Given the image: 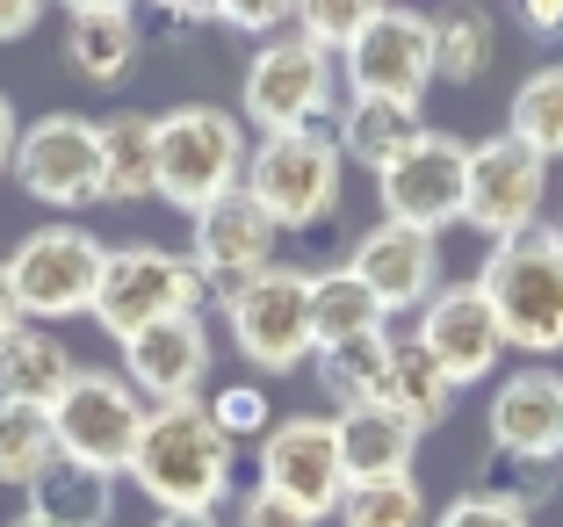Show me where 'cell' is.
<instances>
[{
  "mask_svg": "<svg viewBox=\"0 0 563 527\" xmlns=\"http://www.w3.org/2000/svg\"><path fill=\"white\" fill-rule=\"evenodd\" d=\"M232 433L210 405H152L131 448V477L159 513H217L232 498Z\"/></svg>",
  "mask_w": 563,
  "mask_h": 527,
  "instance_id": "obj_1",
  "label": "cell"
},
{
  "mask_svg": "<svg viewBox=\"0 0 563 527\" xmlns=\"http://www.w3.org/2000/svg\"><path fill=\"white\" fill-rule=\"evenodd\" d=\"M246 160H253V138L232 109L188 101V109L159 116V196L181 217H202L210 202L239 196L246 188Z\"/></svg>",
  "mask_w": 563,
  "mask_h": 527,
  "instance_id": "obj_2",
  "label": "cell"
},
{
  "mask_svg": "<svg viewBox=\"0 0 563 527\" xmlns=\"http://www.w3.org/2000/svg\"><path fill=\"white\" fill-rule=\"evenodd\" d=\"M477 289L492 297L498 332L520 354H563V246L556 231H520V239H498L477 267Z\"/></svg>",
  "mask_w": 563,
  "mask_h": 527,
  "instance_id": "obj_3",
  "label": "cell"
},
{
  "mask_svg": "<svg viewBox=\"0 0 563 527\" xmlns=\"http://www.w3.org/2000/svg\"><path fill=\"white\" fill-rule=\"evenodd\" d=\"M332 95H340V58L318 51L311 36L282 30V36H261V51L246 58V80H239V123H253L261 138L318 131V123L332 116Z\"/></svg>",
  "mask_w": 563,
  "mask_h": 527,
  "instance_id": "obj_4",
  "label": "cell"
},
{
  "mask_svg": "<svg viewBox=\"0 0 563 527\" xmlns=\"http://www.w3.org/2000/svg\"><path fill=\"white\" fill-rule=\"evenodd\" d=\"M347 152L325 131H282L261 138L246 160V196L275 217V231H318L332 224L340 196H347Z\"/></svg>",
  "mask_w": 563,
  "mask_h": 527,
  "instance_id": "obj_5",
  "label": "cell"
},
{
  "mask_svg": "<svg viewBox=\"0 0 563 527\" xmlns=\"http://www.w3.org/2000/svg\"><path fill=\"white\" fill-rule=\"evenodd\" d=\"M101 275H109V246L80 224H36L15 253H8V282L22 297L30 326H66V318H95Z\"/></svg>",
  "mask_w": 563,
  "mask_h": 527,
  "instance_id": "obj_6",
  "label": "cell"
},
{
  "mask_svg": "<svg viewBox=\"0 0 563 527\" xmlns=\"http://www.w3.org/2000/svg\"><path fill=\"white\" fill-rule=\"evenodd\" d=\"M224 326H232V347L261 376L303 369L318 354V340H311V267L275 261L267 275H253L246 289L224 297Z\"/></svg>",
  "mask_w": 563,
  "mask_h": 527,
  "instance_id": "obj_7",
  "label": "cell"
},
{
  "mask_svg": "<svg viewBox=\"0 0 563 527\" xmlns=\"http://www.w3.org/2000/svg\"><path fill=\"white\" fill-rule=\"evenodd\" d=\"M202 275L188 253H166V246H117L109 253V275H101V297H95V326L109 340H137L145 326H166V318H188L202 311Z\"/></svg>",
  "mask_w": 563,
  "mask_h": 527,
  "instance_id": "obj_8",
  "label": "cell"
},
{
  "mask_svg": "<svg viewBox=\"0 0 563 527\" xmlns=\"http://www.w3.org/2000/svg\"><path fill=\"white\" fill-rule=\"evenodd\" d=\"M145 397L123 369H80V376L58 391L51 405V433H58V455H80L95 470H131V448L145 433Z\"/></svg>",
  "mask_w": 563,
  "mask_h": 527,
  "instance_id": "obj_9",
  "label": "cell"
},
{
  "mask_svg": "<svg viewBox=\"0 0 563 527\" xmlns=\"http://www.w3.org/2000/svg\"><path fill=\"white\" fill-rule=\"evenodd\" d=\"M549 210V160L534 145H520L514 131L470 145V188H463V224L484 239H520V231H542Z\"/></svg>",
  "mask_w": 563,
  "mask_h": 527,
  "instance_id": "obj_10",
  "label": "cell"
},
{
  "mask_svg": "<svg viewBox=\"0 0 563 527\" xmlns=\"http://www.w3.org/2000/svg\"><path fill=\"white\" fill-rule=\"evenodd\" d=\"M340 73H347V95H362V101H405V109H419L427 87L441 80V66H433V15L390 0V8L340 51Z\"/></svg>",
  "mask_w": 563,
  "mask_h": 527,
  "instance_id": "obj_11",
  "label": "cell"
},
{
  "mask_svg": "<svg viewBox=\"0 0 563 527\" xmlns=\"http://www.w3.org/2000/svg\"><path fill=\"white\" fill-rule=\"evenodd\" d=\"M8 174L44 210L101 202V123H87V116H36V123H22V145Z\"/></svg>",
  "mask_w": 563,
  "mask_h": 527,
  "instance_id": "obj_12",
  "label": "cell"
},
{
  "mask_svg": "<svg viewBox=\"0 0 563 527\" xmlns=\"http://www.w3.org/2000/svg\"><path fill=\"white\" fill-rule=\"evenodd\" d=\"M463 188H470V138H455V131H427L412 152H398L376 174L383 217L412 224V231H433V239L448 224H463Z\"/></svg>",
  "mask_w": 563,
  "mask_h": 527,
  "instance_id": "obj_13",
  "label": "cell"
},
{
  "mask_svg": "<svg viewBox=\"0 0 563 527\" xmlns=\"http://www.w3.org/2000/svg\"><path fill=\"white\" fill-rule=\"evenodd\" d=\"M261 492L289 498V506L311 513V520L340 513L347 462H340V433H332L325 413H289L261 433Z\"/></svg>",
  "mask_w": 563,
  "mask_h": 527,
  "instance_id": "obj_14",
  "label": "cell"
},
{
  "mask_svg": "<svg viewBox=\"0 0 563 527\" xmlns=\"http://www.w3.org/2000/svg\"><path fill=\"white\" fill-rule=\"evenodd\" d=\"M412 340L448 369L455 391L492 383L498 362H506V332H498V311H492V297H484L477 282H441L427 297V311H419Z\"/></svg>",
  "mask_w": 563,
  "mask_h": 527,
  "instance_id": "obj_15",
  "label": "cell"
},
{
  "mask_svg": "<svg viewBox=\"0 0 563 527\" xmlns=\"http://www.w3.org/2000/svg\"><path fill=\"white\" fill-rule=\"evenodd\" d=\"M275 253H282V231L246 188L224 196V202H210V210L196 217V239H188V261H196L202 289H210L217 304L232 297V289H246L253 275H267Z\"/></svg>",
  "mask_w": 563,
  "mask_h": 527,
  "instance_id": "obj_16",
  "label": "cell"
},
{
  "mask_svg": "<svg viewBox=\"0 0 563 527\" xmlns=\"http://www.w3.org/2000/svg\"><path fill=\"white\" fill-rule=\"evenodd\" d=\"M210 326L202 311L166 318V326H145L137 340H123V376L137 383L145 405H202V383H210Z\"/></svg>",
  "mask_w": 563,
  "mask_h": 527,
  "instance_id": "obj_17",
  "label": "cell"
},
{
  "mask_svg": "<svg viewBox=\"0 0 563 527\" xmlns=\"http://www.w3.org/2000/svg\"><path fill=\"white\" fill-rule=\"evenodd\" d=\"M484 433H492L498 455L556 462L563 455V376H556V369H542V362L498 376L492 405H484Z\"/></svg>",
  "mask_w": 563,
  "mask_h": 527,
  "instance_id": "obj_18",
  "label": "cell"
},
{
  "mask_svg": "<svg viewBox=\"0 0 563 527\" xmlns=\"http://www.w3.org/2000/svg\"><path fill=\"white\" fill-rule=\"evenodd\" d=\"M347 267L368 282V289H376V304L390 318H398V311H427V297L441 289V239L383 217L362 246L347 253Z\"/></svg>",
  "mask_w": 563,
  "mask_h": 527,
  "instance_id": "obj_19",
  "label": "cell"
},
{
  "mask_svg": "<svg viewBox=\"0 0 563 527\" xmlns=\"http://www.w3.org/2000/svg\"><path fill=\"white\" fill-rule=\"evenodd\" d=\"M36 527H109L117 520V470H95L80 455H51L44 477L30 484V513Z\"/></svg>",
  "mask_w": 563,
  "mask_h": 527,
  "instance_id": "obj_20",
  "label": "cell"
},
{
  "mask_svg": "<svg viewBox=\"0 0 563 527\" xmlns=\"http://www.w3.org/2000/svg\"><path fill=\"white\" fill-rule=\"evenodd\" d=\"M332 433H340V462H347V484L368 477H412L419 455V427L390 405H347L332 413Z\"/></svg>",
  "mask_w": 563,
  "mask_h": 527,
  "instance_id": "obj_21",
  "label": "cell"
},
{
  "mask_svg": "<svg viewBox=\"0 0 563 527\" xmlns=\"http://www.w3.org/2000/svg\"><path fill=\"white\" fill-rule=\"evenodd\" d=\"M73 376H80V362H73V347L51 326H30V318H22V326L0 340V405H36V413H51Z\"/></svg>",
  "mask_w": 563,
  "mask_h": 527,
  "instance_id": "obj_22",
  "label": "cell"
},
{
  "mask_svg": "<svg viewBox=\"0 0 563 527\" xmlns=\"http://www.w3.org/2000/svg\"><path fill=\"white\" fill-rule=\"evenodd\" d=\"M137 51H145V30H137L131 8L66 22V66H73V80H87V87H123L131 66H137Z\"/></svg>",
  "mask_w": 563,
  "mask_h": 527,
  "instance_id": "obj_23",
  "label": "cell"
},
{
  "mask_svg": "<svg viewBox=\"0 0 563 527\" xmlns=\"http://www.w3.org/2000/svg\"><path fill=\"white\" fill-rule=\"evenodd\" d=\"M159 196V116H109L101 123V202Z\"/></svg>",
  "mask_w": 563,
  "mask_h": 527,
  "instance_id": "obj_24",
  "label": "cell"
},
{
  "mask_svg": "<svg viewBox=\"0 0 563 527\" xmlns=\"http://www.w3.org/2000/svg\"><path fill=\"white\" fill-rule=\"evenodd\" d=\"M376 332H390V311L376 304V289H368L354 267H325V275H311V340L318 347L376 340Z\"/></svg>",
  "mask_w": 563,
  "mask_h": 527,
  "instance_id": "obj_25",
  "label": "cell"
},
{
  "mask_svg": "<svg viewBox=\"0 0 563 527\" xmlns=\"http://www.w3.org/2000/svg\"><path fill=\"white\" fill-rule=\"evenodd\" d=\"M383 405L390 413H405L419 433L448 427V413H455V383H448V369L433 362L427 347L405 332V340H390V376H383Z\"/></svg>",
  "mask_w": 563,
  "mask_h": 527,
  "instance_id": "obj_26",
  "label": "cell"
},
{
  "mask_svg": "<svg viewBox=\"0 0 563 527\" xmlns=\"http://www.w3.org/2000/svg\"><path fill=\"white\" fill-rule=\"evenodd\" d=\"M419 138H427V116H419V109H405V101H362V95H347V116H340V152H347V166L383 174V166L398 160V152H412Z\"/></svg>",
  "mask_w": 563,
  "mask_h": 527,
  "instance_id": "obj_27",
  "label": "cell"
},
{
  "mask_svg": "<svg viewBox=\"0 0 563 527\" xmlns=\"http://www.w3.org/2000/svg\"><path fill=\"white\" fill-rule=\"evenodd\" d=\"M498 58V22L492 8L477 0H448L441 15H433V66H441L448 87H477Z\"/></svg>",
  "mask_w": 563,
  "mask_h": 527,
  "instance_id": "obj_28",
  "label": "cell"
},
{
  "mask_svg": "<svg viewBox=\"0 0 563 527\" xmlns=\"http://www.w3.org/2000/svg\"><path fill=\"white\" fill-rule=\"evenodd\" d=\"M311 369H318V391L332 397V413H347V405H383L390 332H376V340H347V347H318Z\"/></svg>",
  "mask_w": 563,
  "mask_h": 527,
  "instance_id": "obj_29",
  "label": "cell"
},
{
  "mask_svg": "<svg viewBox=\"0 0 563 527\" xmlns=\"http://www.w3.org/2000/svg\"><path fill=\"white\" fill-rule=\"evenodd\" d=\"M506 131H514L520 145H534L549 166L563 160V58H556V66H534L528 80H520L514 116H506Z\"/></svg>",
  "mask_w": 563,
  "mask_h": 527,
  "instance_id": "obj_30",
  "label": "cell"
},
{
  "mask_svg": "<svg viewBox=\"0 0 563 527\" xmlns=\"http://www.w3.org/2000/svg\"><path fill=\"white\" fill-rule=\"evenodd\" d=\"M340 527H433L419 477H368L340 492Z\"/></svg>",
  "mask_w": 563,
  "mask_h": 527,
  "instance_id": "obj_31",
  "label": "cell"
},
{
  "mask_svg": "<svg viewBox=\"0 0 563 527\" xmlns=\"http://www.w3.org/2000/svg\"><path fill=\"white\" fill-rule=\"evenodd\" d=\"M51 455H58L51 413H36V405H0V484L30 492V484L44 477Z\"/></svg>",
  "mask_w": 563,
  "mask_h": 527,
  "instance_id": "obj_32",
  "label": "cell"
},
{
  "mask_svg": "<svg viewBox=\"0 0 563 527\" xmlns=\"http://www.w3.org/2000/svg\"><path fill=\"white\" fill-rule=\"evenodd\" d=\"M470 492H484V498H498V506H520L534 520V513L556 498V462H534V455H484L477 462V477H470Z\"/></svg>",
  "mask_w": 563,
  "mask_h": 527,
  "instance_id": "obj_33",
  "label": "cell"
},
{
  "mask_svg": "<svg viewBox=\"0 0 563 527\" xmlns=\"http://www.w3.org/2000/svg\"><path fill=\"white\" fill-rule=\"evenodd\" d=\"M383 8H390V0H297V22H289V30L311 36L318 51H332V58H340V51H347L354 36L383 15Z\"/></svg>",
  "mask_w": 563,
  "mask_h": 527,
  "instance_id": "obj_34",
  "label": "cell"
},
{
  "mask_svg": "<svg viewBox=\"0 0 563 527\" xmlns=\"http://www.w3.org/2000/svg\"><path fill=\"white\" fill-rule=\"evenodd\" d=\"M202 405H210V419L232 433V441H261V433L275 427V405H267L261 383H224V391L202 397Z\"/></svg>",
  "mask_w": 563,
  "mask_h": 527,
  "instance_id": "obj_35",
  "label": "cell"
},
{
  "mask_svg": "<svg viewBox=\"0 0 563 527\" xmlns=\"http://www.w3.org/2000/svg\"><path fill=\"white\" fill-rule=\"evenodd\" d=\"M217 22L239 36H282L297 22V0H217Z\"/></svg>",
  "mask_w": 563,
  "mask_h": 527,
  "instance_id": "obj_36",
  "label": "cell"
},
{
  "mask_svg": "<svg viewBox=\"0 0 563 527\" xmlns=\"http://www.w3.org/2000/svg\"><path fill=\"white\" fill-rule=\"evenodd\" d=\"M433 527H534L520 506H498V498L484 492H463V498H448L441 513H433Z\"/></svg>",
  "mask_w": 563,
  "mask_h": 527,
  "instance_id": "obj_37",
  "label": "cell"
},
{
  "mask_svg": "<svg viewBox=\"0 0 563 527\" xmlns=\"http://www.w3.org/2000/svg\"><path fill=\"white\" fill-rule=\"evenodd\" d=\"M239 527H318V520H311V513H297L289 498H275V492H261V484H253L246 506H239Z\"/></svg>",
  "mask_w": 563,
  "mask_h": 527,
  "instance_id": "obj_38",
  "label": "cell"
},
{
  "mask_svg": "<svg viewBox=\"0 0 563 527\" xmlns=\"http://www.w3.org/2000/svg\"><path fill=\"white\" fill-rule=\"evenodd\" d=\"M44 22V0H0V44H15Z\"/></svg>",
  "mask_w": 563,
  "mask_h": 527,
  "instance_id": "obj_39",
  "label": "cell"
},
{
  "mask_svg": "<svg viewBox=\"0 0 563 527\" xmlns=\"http://www.w3.org/2000/svg\"><path fill=\"white\" fill-rule=\"evenodd\" d=\"M520 22L534 36H563V0H520Z\"/></svg>",
  "mask_w": 563,
  "mask_h": 527,
  "instance_id": "obj_40",
  "label": "cell"
},
{
  "mask_svg": "<svg viewBox=\"0 0 563 527\" xmlns=\"http://www.w3.org/2000/svg\"><path fill=\"white\" fill-rule=\"evenodd\" d=\"M166 22H181V30H196V22H217V0H152Z\"/></svg>",
  "mask_w": 563,
  "mask_h": 527,
  "instance_id": "obj_41",
  "label": "cell"
},
{
  "mask_svg": "<svg viewBox=\"0 0 563 527\" xmlns=\"http://www.w3.org/2000/svg\"><path fill=\"white\" fill-rule=\"evenodd\" d=\"M15 145H22V123H15V101L0 95V174L15 166Z\"/></svg>",
  "mask_w": 563,
  "mask_h": 527,
  "instance_id": "obj_42",
  "label": "cell"
},
{
  "mask_svg": "<svg viewBox=\"0 0 563 527\" xmlns=\"http://www.w3.org/2000/svg\"><path fill=\"white\" fill-rule=\"evenodd\" d=\"M22 326V297H15V282H8V261H0V340Z\"/></svg>",
  "mask_w": 563,
  "mask_h": 527,
  "instance_id": "obj_43",
  "label": "cell"
},
{
  "mask_svg": "<svg viewBox=\"0 0 563 527\" xmlns=\"http://www.w3.org/2000/svg\"><path fill=\"white\" fill-rule=\"evenodd\" d=\"M66 15H117V8H137V0H58Z\"/></svg>",
  "mask_w": 563,
  "mask_h": 527,
  "instance_id": "obj_44",
  "label": "cell"
},
{
  "mask_svg": "<svg viewBox=\"0 0 563 527\" xmlns=\"http://www.w3.org/2000/svg\"><path fill=\"white\" fill-rule=\"evenodd\" d=\"M152 527H217V513H159Z\"/></svg>",
  "mask_w": 563,
  "mask_h": 527,
  "instance_id": "obj_45",
  "label": "cell"
},
{
  "mask_svg": "<svg viewBox=\"0 0 563 527\" xmlns=\"http://www.w3.org/2000/svg\"><path fill=\"white\" fill-rule=\"evenodd\" d=\"M549 231H556V246H563V217H556V224H549Z\"/></svg>",
  "mask_w": 563,
  "mask_h": 527,
  "instance_id": "obj_46",
  "label": "cell"
},
{
  "mask_svg": "<svg viewBox=\"0 0 563 527\" xmlns=\"http://www.w3.org/2000/svg\"><path fill=\"white\" fill-rule=\"evenodd\" d=\"M15 527H36V520H15Z\"/></svg>",
  "mask_w": 563,
  "mask_h": 527,
  "instance_id": "obj_47",
  "label": "cell"
},
{
  "mask_svg": "<svg viewBox=\"0 0 563 527\" xmlns=\"http://www.w3.org/2000/svg\"><path fill=\"white\" fill-rule=\"evenodd\" d=\"M477 8H484V0H477Z\"/></svg>",
  "mask_w": 563,
  "mask_h": 527,
  "instance_id": "obj_48",
  "label": "cell"
}]
</instances>
